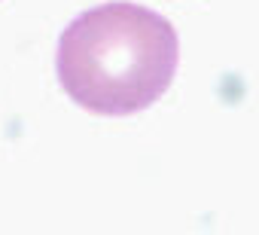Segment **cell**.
Masks as SVG:
<instances>
[{
  "instance_id": "obj_1",
  "label": "cell",
  "mask_w": 259,
  "mask_h": 235,
  "mask_svg": "<svg viewBox=\"0 0 259 235\" xmlns=\"http://www.w3.org/2000/svg\"><path fill=\"white\" fill-rule=\"evenodd\" d=\"M180 37L141 4H101L79 13L58 37L55 73L73 104L95 116H132L153 107L174 83Z\"/></svg>"
}]
</instances>
